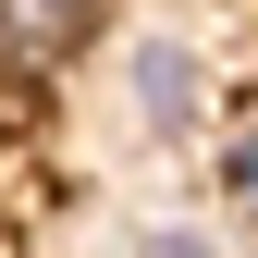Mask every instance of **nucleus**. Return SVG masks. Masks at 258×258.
<instances>
[{"mask_svg":"<svg viewBox=\"0 0 258 258\" xmlns=\"http://www.w3.org/2000/svg\"><path fill=\"white\" fill-rule=\"evenodd\" d=\"M74 25H86V0H0V49L13 61H61Z\"/></svg>","mask_w":258,"mask_h":258,"instance_id":"f03ea898","label":"nucleus"},{"mask_svg":"<svg viewBox=\"0 0 258 258\" xmlns=\"http://www.w3.org/2000/svg\"><path fill=\"white\" fill-rule=\"evenodd\" d=\"M197 99H209V74H197V49H172V37H148V49H136V111L160 123V136H184V123H197Z\"/></svg>","mask_w":258,"mask_h":258,"instance_id":"f257e3e1","label":"nucleus"},{"mask_svg":"<svg viewBox=\"0 0 258 258\" xmlns=\"http://www.w3.org/2000/svg\"><path fill=\"white\" fill-rule=\"evenodd\" d=\"M221 172H234V197H258V123L234 136V160H221Z\"/></svg>","mask_w":258,"mask_h":258,"instance_id":"7ed1b4c3","label":"nucleus"},{"mask_svg":"<svg viewBox=\"0 0 258 258\" xmlns=\"http://www.w3.org/2000/svg\"><path fill=\"white\" fill-rule=\"evenodd\" d=\"M136 258H221V246H209V234H148Z\"/></svg>","mask_w":258,"mask_h":258,"instance_id":"20e7f679","label":"nucleus"}]
</instances>
